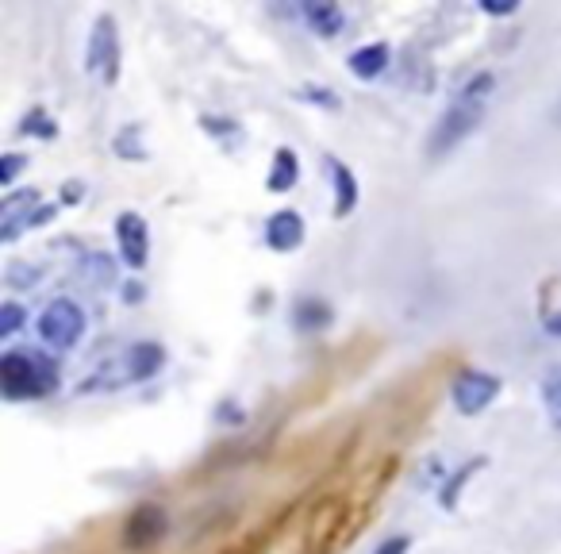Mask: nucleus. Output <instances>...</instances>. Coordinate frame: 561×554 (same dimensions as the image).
<instances>
[{"label": "nucleus", "instance_id": "nucleus-12", "mask_svg": "<svg viewBox=\"0 0 561 554\" xmlns=\"http://www.w3.org/2000/svg\"><path fill=\"white\" fill-rule=\"evenodd\" d=\"M327 174H331V185H335V216H350L358 208V181L350 174V166L327 158Z\"/></svg>", "mask_w": 561, "mask_h": 554}, {"label": "nucleus", "instance_id": "nucleus-11", "mask_svg": "<svg viewBox=\"0 0 561 554\" xmlns=\"http://www.w3.org/2000/svg\"><path fill=\"white\" fill-rule=\"evenodd\" d=\"M389 47L385 43H369V47H358V51L346 58V66H350V74L358 77V81H373V77H381L389 70Z\"/></svg>", "mask_w": 561, "mask_h": 554}, {"label": "nucleus", "instance_id": "nucleus-23", "mask_svg": "<svg viewBox=\"0 0 561 554\" xmlns=\"http://www.w3.org/2000/svg\"><path fill=\"white\" fill-rule=\"evenodd\" d=\"M542 328H546V335H554V339H561V312H554V316H546V320H542Z\"/></svg>", "mask_w": 561, "mask_h": 554}, {"label": "nucleus", "instance_id": "nucleus-9", "mask_svg": "<svg viewBox=\"0 0 561 554\" xmlns=\"http://www.w3.org/2000/svg\"><path fill=\"white\" fill-rule=\"evenodd\" d=\"M123 366H127V378L131 381H147L166 366V351L158 343H135L123 354Z\"/></svg>", "mask_w": 561, "mask_h": 554}, {"label": "nucleus", "instance_id": "nucleus-1", "mask_svg": "<svg viewBox=\"0 0 561 554\" xmlns=\"http://www.w3.org/2000/svg\"><path fill=\"white\" fill-rule=\"evenodd\" d=\"M58 385V370L47 354L8 351L0 358V389L8 401H39Z\"/></svg>", "mask_w": 561, "mask_h": 554}, {"label": "nucleus", "instance_id": "nucleus-14", "mask_svg": "<svg viewBox=\"0 0 561 554\" xmlns=\"http://www.w3.org/2000/svg\"><path fill=\"white\" fill-rule=\"evenodd\" d=\"M331 324V308L323 301H300L296 304V328L300 331H319Z\"/></svg>", "mask_w": 561, "mask_h": 554}, {"label": "nucleus", "instance_id": "nucleus-6", "mask_svg": "<svg viewBox=\"0 0 561 554\" xmlns=\"http://www.w3.org/2000/svg\"><path fill=\"white\" fill-rule=\"evenodd\" d=\"M116 243H120L123 266H131V270H143L147 266L150 231H147V220L139 212H123L120 220H116Z\"/></svg>", "mask_w": 561, "mask_h": 554}, {"label": "nucleus", "instance_id": "nucleus-8", "mask_svg": "<svg viewBox=\"0 0 561 554\" xmlns=\"http://www.w3.org/2000/svg\"><path fill=\"white\" fill-rule=\"evenodd\" d=\"M266 243L273 251H296L304 243V220L293 208H281L266 220Z\"/></svg>", "mask_w": 561, "mask_h": 554}, {"label": "nucleus", "instance_id": "nucleus-4", "mask_svg": "<svg viewBox=\"0 0 561 554\" xmlns=\"http://www.w3.org/2000/svg\"><path fill=\"white\" fill-rule=\"evenodd\" d=\"M500 397V378L488 370H462L450 385V401L462 416H477Z\"/></svg>", "mask_w": 561, "mask_h": 554}, {"label": "nucleus", "instance_id": "nucleus-17", "mask_svg": "<svg viewBox=\"0 0 561 554\" xmlns=\"http://www.w3.org/2000/svg\"><path fill=\"white\" fill-rule=\"evenodd\" d=\"M20 328H24V308L20 304H4L0 308V339H12Z\"/></svg>", "mask_w": 561, "mask_h": 554}, {"label": "nucleus", "instance_id": "nucleus-21", "mask_svg": "<svg viewBox=\"0 0 561 554\" xmlns=\"http://www.w3.org/2000/svg\"><path fill=\"white\" fill-rule=\"evenodd\" d=\"M408 547H412V539H408V535H392V539H385V543H381L373 554H408Z\"/></svg>", "mask_w": 561, "mask_h": 554}, {"label": "nucleus", "instance_id": "nucleus-7", "mask_svg": "<svg viewBox=\"0 0 561 554\" xmlns=\"http://www.w3.org/2000/svg\"><path fill=\"white\" fill-rule=\"evenodd\" d=\"M166 535V512L154 508V504H143L131 512V520L123 524V543L131 551H143V547H154L158 539Z\"/></svg>", "mask_w": 561, "mask_h": 554}, {"label": "nucleus", "instance_id": "nucleus-10", "mask_svg": "<svg viewBox=\"0 0 561 554\" xmlns=\"http://www.w3.org/2000/svg\"><path fill=\"white\" fill-rule=\"evenodd\" d=\"M300 16H304L308 31H316V35H323V39L339 35L342 27H346L342 8L339 4H327V0H312V4H304V8H300Z\"/></svg>", "mask_w": 561, "mask_h": 554}, {"label": "nucleus", "instance_id": "nucleus-20", "mask_svg": "<svg viewBox=\"0 0 561 554\" xmlns=\"http://www.w3.org/2000/svg\"><path fill=\"white\" fill-rule=\"evenodd\" d=\"M20 131H35V135H43V139H50V135H54V124H50L47 112H31Z\"/></svg>", "mask_w": 561, "mask_h": 554}, {"label": "nucleus", "instance_id": "nucleus-18", "mask_svg": "<svg viewBox=\"0 0 561 554\" xmlns=\"http://www.w3.org/2000/svg\"><path fill=\"white\" fill-rule=\"evenodd\" d=\"M27 166L24 154H4V162H0V185H16V174Z\"/></svg>", "mask_w": 561, "mask_h": 554}, {"label": "nucleus", "instance_id": "nucleus-2", "mask_svg": "<svg viewBox=\"0 0 561 554\" xmlns=\"http://www.w3.org/2000/svg\"><path fill=\"white\" fill-rule=\"evenodd\" d=\"M85 335V312L81 304L70 301V297H58L43 308L39 316V339L54 347V351H74L77 339Z\"/></svg>", "mask_w": 561, "mask_h": 554}, {"label": "nucleus", "instance_id": "nucleus-13", "mask_svg": "<svg viewBox=\"0 0 561 554\" xmlns=\"http://www.w3.org/2000/svg\"><path fill=\"white\" fill-rule=\"evenodd\" d=\"M296 177H300V162H296V154L289 147H281L273 154V166H269V189L273 193H289L296 185Z\"/></svg>", "mask_w": 561, "mask_h": 554}, {"label": "nucleus", "instance_id": "nucleus-22", "mask_svg": "<svg viewBox=\"0 0 561 554\" xmlns=\"http://www.w3.org/2000/svg\"><path fill=\"white\" fill-rule=\"evenodd\" d=\"M515 8H519L515 0H508V4H492V0H485V4H481V12H485V16H512Z\"/></svg>", "mask_w": 561, "mask_h": 554}, {"label": "nucleus", "instance_id": "nucleus-19", "mask_svg": "<svg viewBox=\"0 0 561 554\" xmlns=\"http://www.w3.org/2000/svg\"><path fill=\"white\" fill-rule=\"evenodd\" d=\"M39 281V270L35 266H8V285L12 289H27V285H35Z\"/></svg>", "mask_w": 561, "mask_h": 554}, {"label": "nucleus", "instance_id": "nucleus-5", "mask_svg": "<svg viewBox=\"0 0 561 554\" xmlns=\"http://www.w3.org/2000/svg\"><path fill=\"white\" fill-rule=\"evenodd\" d=\"M85 66H89V74L104 77V85H116V77H120V39H116L112 16H100L97 24H93Z\"/></svg>", "mask_w": 561, "mask_h": 554}, {"label": "nucleus", "instance_id": "nucleus-16", "mask_svg": "<svg viewBox=\"0 0 561 554\" xmlns=\"http://www.w3.org/2000/svg\"><path fill=\"white\" fill-rule=\"evenodd\" d=\"M481 462H485V458H473L462 474H454V478L446 481V489H442V508H454V504H458V497H462V489H465V481L481 470Z\"/></svg>", "mask_w": 561, "mask_h": 554}, {"label": "nucleus", "instance_id": "nucleus-15", "mask_svg": "<svg viewBox=\"0 0 561 554\" xmlns=\"http://www.w3.org/2000/svg\"><path fill=\"white\" fill-rule=\"evenodd\" d=\"M542 404H546L550 424L561 431V366L558 370H550V374L542 378Z\"/></svg>", "mask_w": 561, "mask_h": 554}, {"label": "nucleus", "instance_id": "nucleus-3", "mask_svg": "<svg viewBox=\"0 0 561 554\" xmlns=\"http://www.w3.org/2000/svg\"><path fill=\"white\" fill-rule=\"evenodd\" d=\"M481 116H485V104H473V101H462V97H458V101L442 112V120L435 124V131H431V139H427V154L454 151L462 139L473 135V127L481 124Z\"/></svg>", "mask_w": 561, "mask_h": 554}]
</instances>
